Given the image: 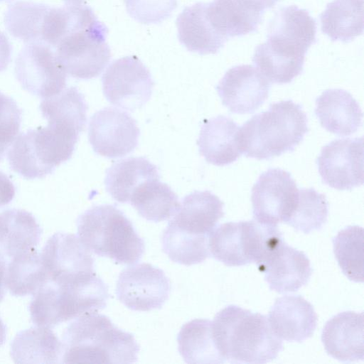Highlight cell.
Returning <instances> with one entry per match:
<instances>
[{
	"instance_id": "obj_16",
	"label": "cell",
	"mask_w": 364,
	"mask_h": 364,
	"mask_svg": "<svg viewBox=\"0 0 364 364\" xmlns=\"http://www.w3.org/2000/svg\"><path fill=\"white\" fill-rule=\"evenodd\" d=\"M316 24L309 12L297 6L279 9L268 26L267 41L294 55L305 56L316 42Z\"/></svg>"
},
{
	"instance_id": "obj_7",
	"label": "cell",
	"mask_w": 364,
	"mask_h": 364,
	"mask_svg": "<svg viewBox=\"0 0 364 364\" xmlns=\"http://www.w3.org/2000/svg\"><path fill=\"white\" fill-rule=\"evenodd\" d=\"M108 30L97 19L66 35L56 46L57 58L66 74L88 80L97 77L111 58Z\"/></svg>"
},
{
	"instance_id": "obj_26",
	"label": "cell",
	"mask_w": 364,
	"mask_h": 364,
	"mask_svg": "<svg viewBox=\"0 0 364 364\" xmlns=\"http://www.w3.org/2000/svg\"><path fill=\"white\" fill-rule=\"evenodd\" d=\"M63 355V343L45 326L20 331L11 344V355L16 363H57Z\"/></svg>"
},
{
	"instance_id": "obj_19",
	"label": "cell",
	"mask_w": 364,
	"mask_h": 364,
	"mask_svg": "<svg viewBox=\"0 0 364 364\" xmlns=\"http://www.w3.org/2000/svg\"><path fill=\"white\" fill-rule=\"evenodd\" d=\"M321 340L333 358L342 362L363 360V314L348 311L333 316L325 324Z\"/></svg>"
},
{
	"instance_id": "obj_6",
	"label": "cell",
	"mask_w": 364,
	"mask_h": 364,
	"mask_svg": "<svg viewBox=\"0 0 364 364\" xmlns=\"http://www.w3.org/2000/svg\"><path fill=\"white\" fill-rule=\"evenodd\" d=\"M109 296L107 286L97 275L78 287H64L49 281L34 294L29 306L31 318L36 326L53 328L102 310Z\"/></svg>"
},
{
	"instance_id": "obj_44",
	"label": "cell",
	"mask_w": 364,
	"mask_h": 364,
	"mask_svg": "<svg viewBox=\"0 0 364 364\" xmlns=\"http://www.w3.org/2000/svg\"><path fill=\"white\" fill-rule=\"evenodd\" d=\"M68 3H80L82 0H65Z\"/></svg>"
},
{
	"instance_id": "obj_15",
	"label": "cell",
	"mask_w": 364,
	"mask_h": 364,
	"mask_svg": "<svg viewBox=\"0 0 364 364\" xmlns=\"http://www.w3.org/2000/svg\"><path fill=\"white\" fill-rule=\"evenodd\" d=\"M269 89V81L250 65L230 68L216 86L223 105L240 114L257 109L268 97Z\"/></svg>"
},
{
	"instance_id": "obj_36",
	"label": "cell",
	"mask_w": 364,
	"mask_h": 364,
	"mask_svg": "<svg viewBox=\"0 0 364 364\" xmlns=\"http://www.w3.org/2000/svg\"><path fill=\"white\" fill-rule=\"evenodd\" d=\"M328 216V203L324 194L314 188L299 189L295 208L286 224L308 234L320 230Z\"/></svg>"
},
{
	"instance_id": "obj_10",
	"label": "cell",
	"mask_w": 364,
	"mask_h": 364,
	"mask_svg": "<svg viewBox=\"0 0 364 364\" xmlns=\"http://www.w3.org/2000/svg\"><path fill=\"white\" fill-rule=\"evenodd\" d=\"M15 74L24 90L43 98L59 94L66 85L67 74L55 52L42 42L29 43L22 48Z\"/></svg>"
},
{
	"instance_id": "obj_41",
	"label": "cell",
	"mask_w": 364,
	"mask_h": 364,
	"mask_svg": "<svg viewBox=\"0 0 364 364\" xmlns=\"http://www.w3.org/2000/svg\"><path fill=\"white\" fill-rule=\"evenodd\" d=\"M6 269V263L4 256L0 253V301L3 299L5 290V274Z\"/></svg>"
},
{
	"instance_id": "obj_29",
	"label": "cell",
	"mask_w": 364,
	"mask_h": 364,
	"mask_svg": "<svg viewBox=\"0 0 364 364\" xmlns=\"http://www.w3.org/2000/svg\"><path fill=\"white\" fill-rule=\"evenodd\" d=\"M178 350L187 363H223L213 335L212 321L196 318L181 327L178 336Z\"/></svg>"
},
{
	"instance_id": "obj_30",
	"label": "cell",
	"mask_w": 364,
	"mask_h": 364,
	"mask_svg": "<svg viewBox=\"0 0 364 364\" xmlns=\"http://www.w3.org/2000/svg\"><path fill=\"white\" fill-rule=\"evenodd\" d=\"M320 21L321 31L332 41L350 42L363 32V0H333Z\"/></svg>"
},
{
	"instance_id": "obj_42",
	"label": "cell",
	"mask_w": 364,
	"mask_h": 364,
	"mask_svg": "<svg viewBox=\"0 0 364 364\" xmlns=\"http://www.w3.org/2000/svg\"><path fill=\"white\" fill-rule=\"evenodd\" d=\"M259 8L264 11L273 7L280 0H250Z\"/></svg>"
},
{
	"instance_id": "obj_45",
	"label": "cell",
	"mask_w": 364,
	"mask_h": 364,
	"mask_svg": "<svg viewBox=\"0 0 364 364\" xmlns=\"http://www.w3.org/2000/svg\"><path fill=\"white\" fill-rule=\"evenodd\" d=\"M1 1H8V0H1Z\"/></svg>"
},
{
	"instance_id": "obj_24",
	"label": "cell",
	"mask_w": 364,
	"mask_h": 364,
	"mask_svg": "<svg viewBox=\"0 0 364 364\" xmlns=\"http://www.w3.org/2000/svg\"><path fill=\"white\" fill-rule=\"evenodd\" d=\"M224 203L209 191L186 196L169 221L190 233L208 236L223 217Z\"/></svg>"
},
{
	"instance_id": "obj_2",
	"label": "cell",
	"mask_w": 364,
	"mask_h": 364,
	"mask_svg": "<svg viewBox=\"0 0 364 364\" xmlns=\"http://www.w3.org/2000/svg\"><path fill=\"white\" fill-rule=\"evenodd\" d=\"M216 346L225 362L266 363L282 350L267 318L235 305L216 314L212 321Z\"/></svg>"
},
{
	"instance_id": "obj_28",
	"label": "cell",
	"mask_w": 364,
	"mask_h": 364,
	"mask_svg": "<svg viewBox=\"0 0 364 364\" xmlns=\"http://www.w3.org/2000/svg\"><path fill=\"white\" fill-rule=\"evenodd\" d=\"M208 244L210 255L226 266L251 263L247 221L221 224L209 234Z\"/></svg>"
},
{
	"instance_id": "obj_3",
	"label": "cell",
	"mask_w": 364,
	"mask_h": 364,
	"mask_svg": "<svg viewBox=\"0 0 364 364\" xmlns=\"http://www.w3.org/2000/svg\"><path fill=\"white\" fill-rule=\"evenodd\" d=\"M307 117L299 104L282 100L247 120L239 130L242 154L258 160L292 151L308 132Z\"/></svg>"
},
{
	"instance_id": "obj_22",
	"label": "cell",
	"mask_w": 364,
	"mask_h": 364,
	"mask_svg": "<svg viewBox=\"0 0 364 364\" xmlns=\"http://www.w3.org/2000/svg\"><path fill=\"white\" fill-rule=\"evenodd\" d=\"M206 15L222 36H242L255 32L264 11L250 0H213L205 4Z\"/></svg>"
},
{
	"instance_id": "obj_43",
	"label": "cell",
	"mask_w": 364,
	"mask_h": 364,
	"mask_svg": "<svg viewBox=\"0 0 364 364\" xmlns=\"http://www.w3.org/2000/svg\"><path fill=\"white\" fill-rule=\"evenodd\" d=\"M6 341V326L0 318V346H1Z\"/></svg>"
},
{
	"instance_id": "obj_35",
	"label": "cell",
	"mask_w": 364,
	"mask_h": 364,
	"mask_svg": "<svg viewBox=\"0 0 364 364\" xmlns=\"http://www.w3.org/2000/svg\"><path fill=\"white\" fill-rule=\"evenodd\" d=\"M333 252L343 274L351 281L363 282V228L350 225L333 239Z\"/></svg>"
},
{
	"instance_id": "obj_11",
	"label": "cell",
	"mask_w": 364,
	"mask_h": 364,
	"mask_svg": "<svg viewBox=\"0 0 364 364\" xmlns=\"http://www.w3.org/2000/svg\"><path fill=\"white\" fill-rule=\"evenodd\" d=\"M298 191L289 172L269 168L262 173L252 188L254 220L272 225L286 223L295 208Z\"/></svg>"
},
{
	"instance_id": "obj_38",
	"label": "cell",
	"mask_w": 364,
	"mask_h": 364,
	"mask_svg": "<svg viewBox=\"0 0 364 364\" xmlns=\"http://www.w3.org/2000/svg\"><path fill=\"white\" fill-rule=\"evenodd\" d=\"M22 111L10 97L0 92V161L18 136Z\"/></svg>"
},
{
	"instance_id": "obj_8",
	"label": "cell",
	"mask_w": 364,
	"mask_h": 364,
	"mask_svg": "<svg viewBox=\"0 0 364 364\" xmlns=\"http://www.w3.org/2000/svg\"><path fill=\"white\" fill-rule=\"evenodd\" d=\"M49 281L65 287H77L96 273L90 251L73 234L57 232L46 242L41 253Z\"/></svg>"
},
{
	"instance_id": "obj_40",
	"label": "cell",
	"mask_w": 364,
	"mask_h": 364,
	"mask_svg": "<svg viewBox=\"0 0 364 364\" xmlns=\"http://www.w3.org/2000/svg\"><path fill=\"white\" fill-rule=\"evenodd\" d=\"M11 55V46L6 36L0 31V72L8 66Z\"/></svg>"
},
{
	"instance_id": "obj_9",
	"label": "cell",
	"mask_w": 364,
	"mask_h": 364,
	"mask_svg": "<svg viewBox=\"0 0 364 364\" xmlns=\"http://www.w3.org/2000/svg\"><path fill=\"white\" fill-rule=\"evenodd\" d=\"M102 82L107 101L129 111L148 102L154 85L149 70L135 55L113 61L104 73Z\"/></svg>"
},
{
	"instance_id": "obj_23",
	"label": "cell",
	"mask_w": 364,
	"mask_h": 364,
	"mask_svg": "<svg viewBox=\"0 0 364 364\" xmlns=\"http://www.w3.org/2000/svg\"><path fill=\"white\" fill-rule=\"evenodd\" d=\"M176 23L179 41L191 52L215 54L228 41L210 23L205 12V3L186 6Z\"/></svg>"
},
{
	"instance_id": "obj_20",
	"label": "cell",
	"mask_w": 364,
	"mask_h": 364,
	"mask_svg": "<svg viewBox=\"0 0 364 364\" xmlns=\"http://www.w3.org/2000/svg\"><path fill=\"white\" fill-rule=\"evenodd\" d=\"M240 127L230 118L219 115L205 120L197 144L205 161L223 166L235 161L241 155Z\"/></svg>"
},
{
	"instance_id": "obj_33",
	"label": "cell",
	"mask_w": 364,
	"mask_h": 364,
	"mask_svg": "<svg viewBox=\"0 0 364 364\" xmlns=\"http://www.w3.org/2000/svg\"><path fill=\"white\" fill-rule=\"evenodd\" d=\"M208 240V236L190 233L169 222L162 233V250L171 261L190 266L210 256Z\"/></svg>"
},
{
	"instance_id": "obj_25",
	"label": "cell",
	"mask_w": 364,
	"mask_h": 364,
	"mask_svg": "<svg viewBox=\"0 0 364 364\" xmlns=\"http://www.w3.org/2000/svg\"><path fill=\"white\" fill-rule=\"evenodd\" d=\"M41 228L33 215L24 210L8 209L0 213V253L13 257L36 249Z\"/></svg>"
},
{
	"instance_id": "obj_17",
	"label": "cell",
	"mask_w": 364,
	"mask_h": 364,
	"mask_svg": "<svg viewBox=\"0 0 364 364\" xmlns=\"http://www.w3.org/2000/svg\"><path fill=\"white\" fill-rule=\"evenodd\" d=\"M268 322L281 340L303 342L316 328L317 315L313 306L300 295H285L275 300Z\"/></svg>"
},
{
	"instance_id": "obj_14",
	"label": "cell",
	"mask_w": 364,
	"mask_h": 364,
	"mask_svg": "<svg viewBox=\"0 0 364 364\" xmlns=\"http://www.w3.org/2000/svg\"><path fill=\"white\" fill-rule=\"evenodd\" d=\"M323 183L351 190L363 183V138L336 139L322 147L316 160Z\"/></svg>"
},
{
	"instance_id": "obj_37",
	"label": "cell",
	"mask_w": 364,
	"mask_h": 364,
	"mask_svg": "<svg viewBox=\"0 0 364 364\" xmlns=\"http://www.w3.org/2000/svg\"><path fill=\"white\" fill-rule=\"evenodd\" d=\"M129 16L144 24L157 23L168 18L177 0H124Z\"/></svg>"
},
{
	"instance_id": "obj_18",
	"label": "cell",
	"mask_w": 364,
	"mask_h": 364,
	"mask_svg": "<svg viewBox=\"0 0 364 364\" xmlns=\"http://www.w3.org/2000/svg\"><path fill=\"white\" fill-rule=\"evenodd\" d=\"M258 269L269 289L278 293L297 291L309 282L312 272L306 255L284 241Z\"/></svg>"
},
{
	"instance_id": "obj_34",
	"label": "cell",
	"mask_w": 364,
	"mask_h": 364,
	"mask_svg": "<svg viewBox=\"0 0 364 364\" xmlns=\"http://www.w3.org/2000/svg\"><path fill=\"white\" fill-rule=\"evenodd\" d=\"M50 8L43 4L16 2L6 12L5 26L13 36L24 42L43 43V24Z\"/></svg>"
},
{
	"instance_id": "obj_12",
	"label": "cell",
	"mask_w": 364,
	"mask_h": 364,
	"mask_svg": "<svg viewBox=\"0 0 364 364\" xmlns=\"http://www.w3.org/2000/svg\"><path fill=\"white\" fill-rule=\"evenodd\" d=\"M171 284L161 269L141 263L122 270L116 286L117 299L133 311L160 309L168 299Z\"/></svg>"
},
{
	"instance_id": "obj_27",
	"label": "cell",
	"mask_w": 364,
	"mask_h": 364,
	"mask_svg": "<svg viewBox=\"0 0 364 364\" xmlns=\"http://www.w3.org/2000/svg\"><path fill=\"white\" fill-rule=\"evenodd\" d=\"M157 167L144 157H129L113 164L106 171V191L117 202H129L135 188L144 181L159 179Z\"/></svg>"
},
{
	"instance_id": "obj_1",
	"label": "cell",
	"mask_w": 364,
	"mask_h": 364,
	"mask_svg": "<svg viewBox=\"0 0 364 364\" xmlns=\"http://www.w3.org/2000/svg\"><path fill=\"white\" fill-rule=\"evenodd\" d=\"M62 343L64 363H133L140 350L133 334L98 312L77 317L65 328Z\"/></svg>"
},
{
	"instance_id": "obj_32",
	"label": "cell",
	"mask_w": 364,
	"mask_h": 364,
	"mask_svg": "<svg viewBox=\"0 0 364 364\" xmlns=\"http://www.w3.org/2000/svg\"><path fill=\"white\" fill-rule=\"evenodd\" d=\"M49 282L41 253L31 250L12 257L5 274V286L14 296L34 294Z\"/></svg>"
},
{
	"instance_id": "obj_13",
	"label": "cell",
	"mask_w": 364,
	"mask_h": 364,
	"mask_svg": "<svg viewBox=\"0 0 364 364\" xmlns=\"http://www.w3.org/2000/svg\"><path fill=\"white\" fill-rule=\"evenodd\" d=\"M139 133L136 121L127 112L111 107L95 112L89 123V141L94 151L109 159L132 152Z\"/></svg>"
},
{
	"instance_id": "obj_39",
	"label": "cell",
	"mask_w": 364,
	"mask_h": 364,
	"mask_svg": "<svg viewBox=\"0 0 364 364\" xmlns=\"http://www.w3.org/2000/svg\"><path fill=\"white\" fill-rule=\"evenodd\" d=\"M16 189L11 180L0 171V207L9 203L15 196Z\"/></svg>"
},
{
	"instance_id": "obj_21",
	"label": "cell",
	"mask_w": 364,
	"mask_h": 364,
	"mask_svg": "<svg viewBox=\"0 0 364 364\" xmlns=\"http://www.w3.org/2000/svg\"><path fill=\"white\" fill-rule=\"evenodd\" d=\"M315 113L328 132L348 136L362 125L363 112L351 94L343 89H328L316 98Z\"/></svg>"
},
{
	"instance_id": "obj_5",
	"label": "cell",
	"mask_w": 364,
	"mask_h": 364,
	"mask_svg": "<svg viewBox=\"0 0 364 364\" xmlns=\"http://www.w3.org/2000/svg\"><path fill=\"white\" fill-rule=\"evenodd\" d=\"M79 135L53 124L21 133L7 154L10 167L27 179L43 178L71 158Z\"/></svg>"
},
{
	"instance_id": "obj_31",
	"label": "cell",
	"mask_w": 364,
	"mask_h": 364,
	"mask_svg": "<svg viewBox=\"0 0 364 364\" xmlns=\"http://www.w3.org/2000/svg\"><path fill=\"white\" fill-rule=\"evenodd\" d=\"M129 203L142 218L155 223L172 218L180 205L177 195L159 179L141 183L132 193Z\"/></svg>"
},
{
	"instance_id": "obj_4",
	"label": "cell",
	"mask_w": 364,
	"mask_h": 364,
	"mask_svg": "<svg viewBox=\"0 0 364 364\" xmlns=\"http://www.w3.org/2000/svg\"><path fill=\"white\" fill-rule=\"evenodd\" d=\"M77 235L83 245L117 264H134L145 250L144 241L132 222L113 205H95L77 220Z\"/></svg>"
}]
</instances>
